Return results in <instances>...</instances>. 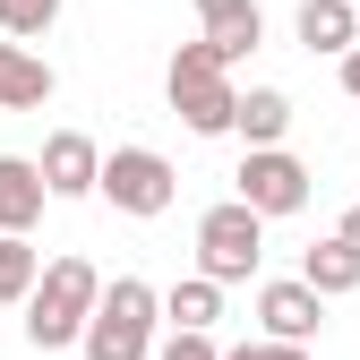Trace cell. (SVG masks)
<instances>
[{"label": "cell", "mask_w": 360, "mask_h": 360, "mask_svg": "<svg viewBox=\"0 0 360 360\" xmlns=\"http://www.w3.org/2000/svg\"><path fill=\"white\" fill-rule=\"evenodd\" d=\"M163 95H172V112L189 120L198 138H232V103H240V86H232V69H223L206 43H180V52H172Z\"/></svg>", "instance_id": "obj_3"}, {"label": "cell", "mask_w": 360, "mask_h": 360, "mask_svg": "<svg viewBox=\"0 0 360 360\" xmlns=\"http://www.w3.org/2000/svg\"><path fill=\"white\" fill-rule=\"evenodd\" d=\"M155 360H223V352H214V335H163Z\"/></svg>", "instance_id": "obj_18"}, {"label": "cell", "mask_w": 360, "mask_h": 360, "mask_svg": "<svg viewBox=\"0 0 360 360\" xmlns=\"http://www.w3.org/2000/svg\"><path fill=\"white\" fill-rule=\"evenodd\" d=\"M95 300H103L95 266H86V257H52L34 275V292H26V343L34 352H69L86 335V318H95Z\"/></svg>", "instance_id": "obj_1"}, {"label": "cell", "mask_w": 360, "mask_h": 360, "mask_svg": "<svg viewBox=\"0 0 360 360\" xmlns=\"http://www.w3.org/2000/svg\"><path fill=\"white\" fill-rule=\"evenodd\" d=\"M352 9H360V0H352Z\"/></svg>", "instance_id": "obj_23"}, {"label": "cell", "mask_w": 360, "mask_h": 360, "mask_svg": "<svg viewBox=\"0 0 360 360\" xmlns=\"http://www.w3.org/2000/svg\"><path fill=\"white\" fill-rule=\"evenodd\" d=\"M155 326H163L155 283L112 275L103 300H95V318H86V335H77V352H86V360H155Z\"/></svg>", "instance_id": "obj_2"}, {"label": "cell", "mask_w": 360, "mask_h": 360, "mask_svg": "<svg viewBox=\"0 0 360 360\" xmlns=\"http://www.w3.org/2000/svg\"><path fill=\"white\" fill-rule=\"evenodd\" d=\"M34 275H43V249H26L18 232H0V300H9V309H26Z\"/></svg>", "instance_id": "obj_16"}, {"label": "cell", "mask_w": 360, "mask_h": 360, "mask_svg": "<svg viewBox=\"0 0 360 360\" xmlns=\"http://www.w3.org/2000/svg\"><path fill=\"white\" fill-rule=\"evenodd\" d=\"M95 198H112V214L155 223V214H172V198H180V172H172V155H155V146H112L103 172H95Z\"/></svg>", "instance_id": "obj_4"}, {"label": "cell", "mask_w": 360, "mask_h": 360, "mask_svg": "<svg viewBox=\"0 0 360 360\" xmlns=\"http://www.w3.org/2000/svg\"><path fill=\"white\" fill-rule=\"evenodd\" d=\"M300 283L318 292V300H343V292H360V249L326 232L318 249H300Z\"/></svg>", "instance_id": "obj_15"}, {"label": "cell", "mask_w": 360, "mask_h": 360, "mask_svg": "<svg viewBox=\"0 0 360 360\" xmlns=\"http://www.w3.org/2000/svg\"><path fill=\"white\" fill-rule=\"evenodd\" d=\"M60 18V0H0V43H34V34H52Z\"/></svg>", "instance_id": "obj_17"}, {"label": "cell", "mask_w": 360, "mask_h": 360, "mask_svg": "<svg viewBox=\"0 0 360 360\" xmlns=\"http://www.w3.org/2000/svg\"><path fill=\"white\" fill-rule=\"evenodd\" d=\"M43 206H52V198H43V172H34V155H0V232H34V223H43Z\"/></svg>", "instance_id": "obj_11"}, {"label": "cell", "mask_w": 360, "mask_h": 360, "mask_svg": "<svg viewBox=\"0 0 360 360\" xmlns=\"http://www.w3.org/2000/svg\"><path fill=\"white\" fill-rule=\"evenodd\" d=\"M232 138L257 155V146H283L292 138V95L283 86H249V95L232 103Z\"/></svg>", "instance_id": "obj_12"}, {"label": "cell", "mask_w": 360, "mask_h": 360, "mask_svg": "<svg viewBox=\"0 0 360 360\" xmlns=\"http://www.w3.org/2000/svg\"><path fill=\"white\" fill-rule=\"evenodd\" d=\"M335 240H352V249H360V206H352V214H343V232H335Z\"/></svg>", "instance_id": "obj_21"}, {"label": "cell", "mask_w": 360, "mask_h": 360, "mask_svg": "<svg viewBox=\"0 0 360 360\" xmlns=\"http://www.w3.org/2000/svg\"><path fill=\"white\" fill-rule=\"evenodd\" d=\"M257 257H266V223H257L240 198H223V206L198 214V275H206V283H249Z\"/></svg>", "instance_id": "obj_5"}, {"label": "cell", "mask_w": 360, "mask_h": 360, "mask_svg": "<svg viewBox=\"0 0 360 360\" xmlns=\"http://www.w3.org/2000/svg\"><path fill=\"white\" fill-rule=\"evenodd\" d=\"M266 360H318L309 343H266Z\"/></svg>", "instance_id": "obj_20"}, {"label": "cell", "mask_w": 360, "mask_h": 360, "mask_svg": "<svg viewBox=\"0 0 360 360\" xmlns=\"http://www.w3.org/2000/svg\"><path fill=\"white\" fill-rule=\"evenodd\" d=\"M232 198H240L257 223H283V214L309 206V163H300L292 146H257V155H240V172H232Z\"/></svg>", "instance_id": "obj_6"}, {"label": "cell", "mask_w": 360, "mask_h": 360, "mask_svg": "<svg viewBox=\"0 0 360 360\" xmlns=\"http://www.w3.org/2000/svg\"><path fill=\"white\" fill-rule=\"evenodd\" d=\"M292 34L309 43V52H352V43H360V9H352V0H300V18H292Z\"/></svg>", "instance_id": "obj_14"}, {"label": "cell", "mask_w": 360, "mask_h": 360, "mask_svg": "<svg viewBox=\"0 0 360 360\" xmlns=\"http://www.w3.org/2000/svg\"><path fill=\"white\" fill-rule=\"evenodd\" d=\"M223 360H266V343H240V352H223Z\"/></svg>", "instance_id": "obj_22"}, {"label": "cell", "mask_w": 360, "mask_h": 360, "mask_svg": "<svg viewBox=\"0 0 360 360\" xmlns=\"http://www.w3.org/2000/svg\"><path fill=\"white\" fill-rule=\"evenodd\" d=\"M198 18H206L198 43H206L223 69H240L257 43H266V9H257V0H198Z\"/></svg>", "instance_id": "obj_9"}, {"label": "cell", "mask_w": 360, "mask_h": 360, "mask_svg": "<svg viewBox=\"0 0 360 360\" xmlns=\"http://www.w3.org/2000/svg\"><path fill=\"white\" fill-rule=\"evenodd\" d=\"M155 309H163V326H172V335H214V318H223V283L180 275L172 292H155Z\"/></svg>", "instance_id": "obj_13"}, {"label": "cell", "mask_w": 360, "mask_h": 360, "mask_svg": "<svg viewBox=\"0 0 360 360\" xmlns=\"http://www.w3.org/2000/svg\"><path fill=\"white\" fill-rule=\"evenodd\" d=\"M34 172H43V198H52V206H69V198H95L103 146L86 138V129H52V138H43V155H34Z\"/></svg>", "instance_id": "obj_7"}, {"label": "cell", "mask_w": 360, "mask_h": 360, "mask_svg": "<svg viewBox=\"0 0 360 360\" xmlns=\"http://www.w3.org/2000/svg\"><path fill=\"white\" fill-rule=\"evenodd\" d=\"M257 326H266V343H318V326H326V300L309 292L300 275H283V283H257Z\"/></svg>", "instance_id": "obj_8"}, {"label": "cell", "mask_w": 360, "mask_h": 360, "mask_svg": "<svg viewBox=\"0 0 360 360\" xmlns=\"http://www.w3.org/2000/svg\"><path fill=\"white\" fill-rule=\"evenodd\" d=\"M52 60L43 52H26V43H0V112H43L52 103Z\"/></svg>", "instance_id": "obj_10"}, {"label": "cell", "mask_w": 360, "mask_h": 360, "mask_svg": "<svg viewBox=\"0 0 360 360\" xmlns=\"http://www.w3.org/2000/svg\"><path fill=\"white\" fill-rule=\"evenodd\" d=\"M343 95L360 103V43H352V52H343Z\"/></svg>", "instance_id": "obj_19"}]
</instances>
